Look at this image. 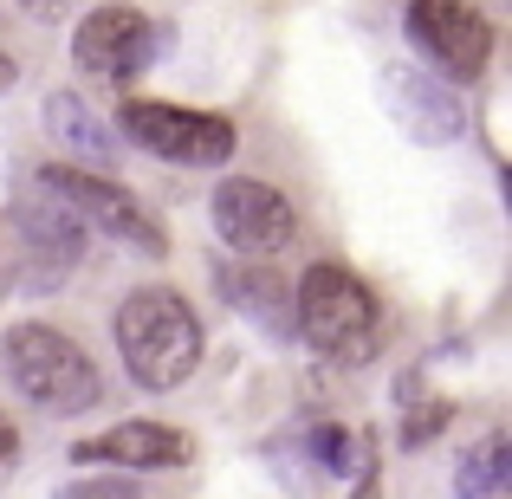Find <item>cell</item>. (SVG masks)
Masks as SVG:
<instances>
[{
    "label": "cell",
    "mask_w": 512,
    "mask_h": 499,
    "mask_svg": "<svg viewBox=\"0 0 512 499\" xmlns=\"http://www.w3.org/2000/svg\"><path fill=\"white\" fill-rule=\"evenodd\" d=\"M117 357H124L137 389H182L201 370V318L182 292L169 286H143L117 305Z\"/></svg>",
    "instance_id": "1"
},
{
    "label": "cell",
    "mask_w": 512,
    "mask_h": 499,
    "mask_svg": "<svg viewBox=\"0 0 512 499\" xmlns=\"http://www.w3.org/2000/svg\"><path fill=\"white\" fill-rule=\"evenodd\" d=\"M292 331H305V344L318 357L357 370L383 350V305L350 266L325 260V266H305L299 292H292Z\"/></svg>",
    "instance_id": "2"
},
{
    "label": "cell",
    "mask_w": 512,
    "mask_h": 499,
    "mask_svg": "<svg viewBox=\"0 0 512 499\" xmlns=\"http://www.w3.org/2000/svg\"><path fill=\"white\" fill-rule=\"evenodd\" d=\"M7 376L33 409L46 415H85L104 396V376L85 350L52 325H13L7 331Z\"/></svg>",
    "instance_id": "3"
},
{
    "label": "cell",
    "mask_w": 512,
    "mask_h": 499,
    "mask_svg": "<svg viewBox=\"0 0 512 499\" xmlns=\"http://www.w3.org/2000/svg\"><path fill=\"white\" fill-rule=\"evenodd\" d=\"M39 188H46L78 227H98V234L124 240V247H137V253H156V260L169 253V234L156 227V214L143 208L130 188H117L111 175H85V169L46 163V169H39Z\"/></svg>",
    "instance_id": "4"
},
{
    "label": "cell",
    "mask_w": 512,
    "mask_h": 499,
    "mask_svg": "<svg viewBox=\"0 0 512 499\" xmlns=\"http://www.w3.org/2000/svg\"><path fill=\"white\" fill-rule=\"evenodd\" d=\"M124 137L137 150L163 156V163H188V169H221L234 156V124L214 111H188V104H163V98H130L117 111Z\"/></svg>",
    "instance_id": "5"
},
{
    "label": "cell",
    "mask_w": 512,
    "mask_h": 499,
    "mask_svg": "<svg viewBox=\"0 0 512 499\" xmlns=\"http://www.w3.org/2000/svg\"><path fill=\"white\" fill-rule=\"evenodd\" d=\"M214 234L227 240L234 253H279L292 247V234H299V214H292V201L279 195V188L266 182H247V175H227L221 188H214Z\"/></svg>",
    "instance_id": "6"
},
{
    "label": "cell",
    "mask_w": 512,
    "mask_h": 499,
    "mask_svg": "<svg viewBox=\"0 0 512 499\" xmlns=\"http://www.w3.org/2000/svg\"><path fill=\"white\" fill-rule=\"evenodd\" d=\"M409 33L448 78L474 85L493 59V26L467 0H409Z\"/></svg>",
    "instance_id": "7"
},
{
    "label": "cell",
    "mask_w": 512,
    "mask_h": 499,
    "mask_svg": "<svg viewBox=\"0 0 512 499\" xmlns=\"http://www.w3.org/2000/svg\"><path fill=\"white\" fill-rule=\"evenodd\" d=\"M13 227H20V260H26V286L33 292L65 286V273L85 260V227H78L46 188L13 208Z\"/></svg>",
    "instance_id": "8"
},
{
    "label": "cell",
    "mask_w": 512,
    "mask_h": 499,
    "mask_svg": "<svg viewBox=\"0 0 512 499\" xmlns=\"http://www.w3.org/2000/svg\"><path fill=\"white\" fill-rule=\"evenodd\" d=\"M150 52H156V33H150V20L130 13V7H98L91 20H78V39H72L78 72L104 78V85H130V78L150 65Z\"/></svg>",
    "instance_id": "9"
},
{
    "label": "cell",
    "mask_w": 512,
    "mask_h": 499,
    "mask_svg": "<svg viewBox=\"0 0 512 499\" xmlns=\"http://www.w3.org/2000/svg\"><path fill=\"white\" fill-rule=\"evenodd\" d=\"M383 104H389V117L402 124V137L428 143V150H435V143H454L467 130L461 98H454L435 72H422V65H389V72H383Z\"/></svg>",
    "instance_id": "10"
},
{
    "label": "cell",
    "mask_w": 512,
    "mask_h": 499,
    "mask_svg": "<svg viewBox=\"0 0 512 499\" xmlns=\"http://www.w3.org/2000/svg\"><path fill=\"white\" fill-rule=\"evenodd\" d=\"M72 461H117V467H188L195 441L169 422H117L98 441H72Z\"/></svg>",
    "instance_id": "11"
},
{
    "label": "cell",
    "mask_w": 512,
    "mask_h": 499,
    "mask_svg": "<svg viewBox=\"0 0 512 499\" xmlns=\"http://www.w3.org/2000/svg\"><path fill=\"white\" fill-rule=\"evenodd\" d=\"M214 286H221V299L234 305L240 318H253L266 337H299L292 331V292H286V279L279 273H266V266H234V260H221L214 266Z\"/></svg>",
    "instance_id": "12"
},
{
    "label": "cell",
    "mask_w": 512,
    "mask_h": 499,
    "mask_svg": "<svg viewBox=\"0 0 512 499\" xmlns=\"http://www.w3.org/2000/svg\"><path fill=\"white\" fill-rule=\"evenodd\" d=\"M39 117H46V130H52L59 143H72L85 163H98V169H111V163H117V137L85 111V98H72V91H52Z\"/></svg>",
    "instance_id": "13"
},
{
    "label": "cell",
    "mask_w": 512,
    "mask_h": 499,
    "mask_svg": "<svg viewBox=\"0 0 512 499\" xmlns=\"http://www.w3.org/2000/svg\"><path fill=\"white\" fill-rule=\"evenodd\" d=\"M512 480V441L506 435H480L474 448L461 454V467H454V493L461 499H487V493H500Z\"/></svg>",
    "instance_id": "14"
},
{
    "label": "cell",
    "mask_w": 512,
    "mask_h": 499,
    "mask_svg": "<svg viewBox=\"0 0 512 499\" xmlns=\"http://www.w3.org/2000/svg\"><path fill=\"white\" fill-rule=\"evenodd\" d=\"M448 415H454V409H448L441 396H435V402H415L409 389H402V441H409V448H428V441L448 428Z\"/></svg>",
    "instance_id": "15"
},
{
    "label": "cell",
    "mask_w": 512,
    "mask_h": 499,
    "mask_svg": "<svg viewBox=\"0 0 512 499\" xmlns=\"http://www.w3.org/2000/svg\"><path fill=\"white\" fill-rule=\"evenodd\" d=\"M65 499H137L130 487H117V480H85V487H72Z\"/></svg>",
    "instance_id": "16"
},
{
    "label": "cell",
    "mask_w": 512,
    "mask_h": 499,
    "mask_svg": "<svg viewBox=\"0 0 512 499\" xmlns=\"http://www.w3.org/2000/svg\"><path fill=\"white\" fill-rule=\"evenodd\" d=\"M20 7L33 13V20H46V26H52V20H65V13H72L78 0H20Z\"/></svg>",
    "instance_id": "17"
},
{
    "label": "cell",
    "mask_w": 512,
    "mask_h": 499,
    "mask_svg": "<svg viewBox=\"0 0 512 499\" xmlns=\"http://www.w3.org/2000/svg\"><path fill=\"white\" fill-rule=\"evenodd\" d=\"M13 448H20V428H13V422H7V415H0V467H7V461H13Z\"/></svg>",
    "instance_id": "18"
},
{
    "label": "cell",
    "mask_w": 512,
    "mask_h": 499,
    "mask_svg": "<svg viewBox=\"0 0 512 499\" xmlns=\"http://www.w3.org/2000/svg\"><path fill=\"white\" fill-rule=\"evenodd\" d=\"M13 78H20V65H13L7 52H0V91H13Z\"/></svg>",
    "instance_id": "19"
}]
</instances>
